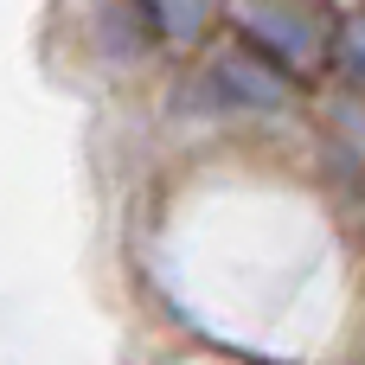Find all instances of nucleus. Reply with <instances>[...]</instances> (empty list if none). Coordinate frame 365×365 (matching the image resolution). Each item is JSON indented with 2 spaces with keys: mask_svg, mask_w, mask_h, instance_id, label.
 <instances>
[{
  "mask_svg": "<svg viewBox=\"0 0 365 365\" xmlns=\"http://www.w3.org/2000/svg\"><path fill=\"white\" fill-rule=\"evenodd\" d=\"M334 58H340V71H346V77H359V83H365V19H353V26L340 32Z\"/></svg>",
  "mask_w": 365,
  "mask_h": 365,
  "instance_id": "obj_4",
  "label": "nucleus"
},
{
  "mask_svg": "<svg viewBox=\"0 0 365 365\" xmlns=\"http://www.w3.org/2000/svg\"><path fill=\"white\" fill-rule=\"evenodd\" d=\"M244 13V32L263 45V51H276L282 64H314V51H321V26H314V13H302V6H289V0H244L237 6Z\"/></svg>",
  "mask_w": 365,
  "mask_h": 365,
  "instance_id": "obj_1",
  "label": "nucleus"
},
{
  "mask_svg": "<svg viewBox=\"0 0 365 365\" xmlns=\"http://www.w3.org/2000/svg\"><path fill=\"white\" fill-rule=\"evenodd\" d=\"M141 6H148L154 32L173 38V45H192V38L212 26V13H218V0H141Z\"/></svg>",
  "mask_w": 365,
  "mask_h": 365,
  "instance_id": "obj_3",
  "label": "nucleus"
},
{
  "mask_svg": "<svg viewBox=\"0 0 365 365\" xmlns=\"http://www.w3.org/2000/svg\"><path fill=\"white\" fill-rule=\"evenodd\" d=\"M212 83H218V96H225V103H244V109H276V103L289 96L282 71L257 64L250 51H225V58L212 64Z\"/></svg>",
  "mask_w": 365,
  "mask_h": 365,
  "instance_id": "obj_2",
  "label": "nucleus"
}]
</instances>
